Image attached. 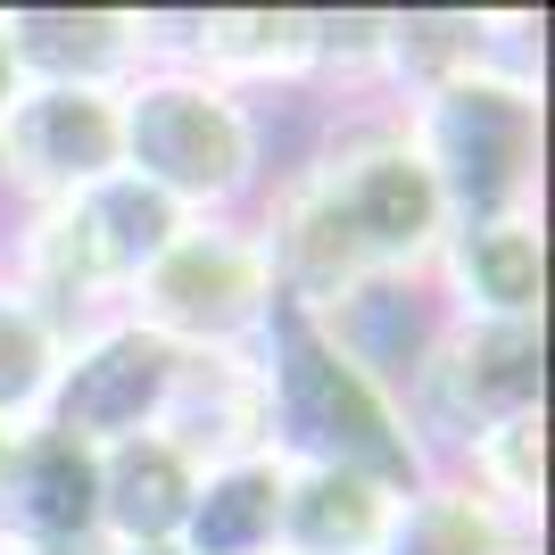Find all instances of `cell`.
Instances as JSON below:
<instances>
[{"mask_svg":"<svg viewBox=\"0 0 555 555\" xmlns=\"http://www.w3.org/2000/svg\"><path fill=\"white\" fill-rule=\"evenodd\" d=\"M116 315H133L141 332H158L183 357L257 348L282 315V291H274V266H266L257 224L249 216H199V224H183L141 266V282L125 291Z\"/></svg>","mask_w":555,"mask_h":555,"instance_id":"6","label":"cell"},{"mask_svg":"<svg viewBox=\"0 0 555 555\" xmlns=\"http://www.w3.org/2000/svg\"><path fill=\"white\" fill-rule=\"evenodd\" d=\"M274 291L291 315H332V307L423 282L448 241V199L398 108H357L340 116L299 166H282L249 208Z\"/></svg>","mask_w":555,"mask_h":555,"instance_id":"1","label":"cell"},{"mask_svg":"<svg viewBox=\"0 0 555 555\" xmlns=\"http://www.w3.org/2000/svg\"><path fill=\"white\" fill-rule=\"evenodd\" d=\"M398 514V489L340 473V464H291L282 456V522L274 555H382V531Z\"/></svg>","mask_w":555,"mask_h":555,"instance_id":"15","label":"cell"},{"mask_svg":"<svg viewBox=\"0 0 555 555\" xmlns=\"http://www.w3.org/2000/svg\"><path fill=\"white\" fill-rule=\"evenodd\" d=\"M274 522H282V456L257 448V456L199 473L175 555H274Z\"/></svg>","mask_w":555,"mask_h":555,"instance_id":"17","label":"cell"},{"mask_svg":"<svg viewBox=\"0 0 555 555\" xmlns=\"http://www.w3.org/2000/svg\"><path fill=\"white\" fill-rule=\"evenodd\" d=\"M191 216L166 208L150 183L108 175V183H92L83 199H67V208L17 216V232H0V274L17 282L59 332H83V324H100V315L125 307L141 266Z\"/></svg>","mask_w":555,"mask_h":555,"instance_id":"4","label":"cell"},{"mask_svg":"<svg viewBox=\"0 0 555 555\" xmlns=\"http://www.w3.org/2000/svg\"><path fill=\"white\" fill-rule=\"evenodd\" d=\"M0 547H100V456L67 431H17L0 448Z\"/></svg>","mask_w":555,"mask_h":555,"instance_id":"12","label":"cell"},{"mask_svg":"<svg viewBox=\"0 0 555 555\" xmlns=\"http://www.w3.org/2000/svg\"><path fill=\"white\" fill-rule=\"evenodd\" d=\"M266 398H274V456L291 464H340V473H365L398 498L431 473L398 390L365 357H348L315 315H291V307L274 315V332H266Z\"/></svg>","mask_w":555,"mask_h":555,"instance_id":"2","label":"cell"},{"mask_svg":"<svg viewBox=\"0 0 555 555\" xmlns=\"http://www.w3.org/2000/svg\"><path fill=\"white\" fill-rule=\"evenodd\" d=\"M150 34L158 59H183L241 100L299 92L324 75V9H208V17H150Z\"/></svg>","mask_w":555,"mask_h":555,"instance_id":"10","label":"cell"},{"mask_svg":"<svg viewBox=\"0 0 555 555\" xmlns=\"http://www.w3.org/2000/svg\"><path fill=\"white\" fill-rule=\"evenodd\" d=\"M125 175V116L116 92H75V83H25L0 116V191L17 216L67 208L92 183Z\"/></svg>","mask_w":555,"mask_h":555,"instance_id":"9","label":"cell"},{"mask_svg":"<svg viewBox=\"0 0 555 555\" xmlns=\"http://www.w3.org/2000/svg\"><path fill=\"white\" fill-rule=\"evenodd\" d=\"M406 423L431 464H456L473 440H489L498 423L539 415L547 406V324H473V315H440L431 340L406 365L398 390Z\"/></svg>","mask_w":555,"mask_h":555,"instance_id":"7","label":"cell"},{"mask_svg":"<svg viewBox=\"0 0 555 555\" xmlns=\"http://www.w3.org/2000/svg\"><path fill=\"white\" fill-rule=\"evenodd\" d=\"M0 555H100V547H0Z\"/></svg>","mask_w":555,"mask_h":555,"instance_id":"21","label":"cell"},{"mask_svg":"<svg viewBox=\"0 0 555 555\" xmlns=\"http://www.w3.org/2000/svg\"><path fill=\"white\" fill-rule=\"evenodd\" d=\"M431 299L440 315H473V324H547V232L539 216H473L448 224L440 257H431Z\"/></svg>","mask_w":555,"mask_h":555,"instance_id":"11","label":"cell"},{"mask_svg":"<svg viewBox=\"0 0 555 555\" xmlns=\"http://www.w3.org/2000/svg\"><path fill=\"white\" fill-rule=\"evenodd\" d=\"M59 348H67V332L0 274V431H34L42 423L50 382H59Z\"/></svg>","mask_w":555,"mask_h":555,"instance_id":"19","label":"cell"},{"mask_svg":"<svg viewBox=\"0 0 555 555\" xmlns=\"http://www.w3.org/2000/svg\"><path fill=\"white\" fill-rule=\"evenodd\" d=\"M415 158L448 199V224L473 216H539V158H547V100L498 67H464L398 108Z\"/></svg>","mask_w":555,"mask_h":555,"instance_id":"5","label":"cell"},{"mask_svg":"<svg viewBox=\"0 0 555 555\" xmlns=\"http://www.w3.org/2000/svg\"><path fill=\"white\" fill-rule=\"evenodd\" d=\"M448 473H464L498 514H514L522 531H539V514H547V406H539V415L498 423V431L473 440Z\"/></svg>","mask_w":555,"mask_h":555,"instance_id":"18","label":"cell"},{"mask_svg":"<svg viewBox=\"0 0 555 555\" xmlns=\"http://www.w3.org/2000/svg\"><path fill=\"white\" fill-rule=\"evenodd\" d=\"M0 34L25 83H75V92H125L158 59L141 9H0Z\"/></svg>","mask_w":555,"mask_h":555,"instance_id":"13","label":"cell"},{"mask_svg":"<svg viewBox=\"0 0 555 555\" xmlns=\"http://www.w3.org/2000/svg\"><path fill=\"white\" fill-rule=\"evenodd\" d=\"M382 555H539V531H522L514 514H498L464 473L431 464L398 498L390 531H382Z\"/></svg>","mask_w":555,"mask_h":555,"instance_id":"16","label":"cell"},{"mask_svg":"<svg viewBox=\"0 0 555 555\" xmlns=\"http://www.w3.org/2000/svg\"><path fill=\"white\" fill-rule=\"evenodd\" d=\"M199 489V464L166 431L100 448V547H175Z\"/></svg>","mask_w":555,"mask_h":555,"instance_id":"14","label":"cell"},{"mask_svg":"<svg viewBox=\"0 0 555 555\" xmlns=\"http://www.w3.org/2000/svg\"><path fill=\"white\" fill-rule=\"evenodd\" d=\"M9 440H17V431H0V448H9Z\"/></svg>","mask_w":555,"mask_h":555,"instance_id":"23","label":"cell"},{"mask_svg":"<svg viewBox=\"0 0 555 555\" xmlns=\"http://www.w3.org/2000/svg\"><path fill=\"white\" fill-rule=\"evenodd\" d=\"M17 92H25V75H17V59H9V34H0V116H9Z\"/></svg>","mask_w":555,"mask_h":555,"instance_id":"20","label":"cell"},{"mask_svg":"<svg viewBox=\"0 0 555 555\" xmlns=\"http://www.w3.org/2000/svg\"><path fill=\"white\" fill-rule=\"evenodd\" d=\"M125 116V175L150 183L166 208L199 216H249L266 191V116L257 100L208 83L183 59H150V67L116 92Z\"/></svg>","mask_w":555,"mask_h":555,"instance_id":"3","label":"cell"},{"mask_svg":"<svg viewBox=\"0 0 555 555\" xmlns=\"http://www.w3.org/2000/svg\"><path fill=\"white\" fill-rule=\"evenodd\" d=\"M175 382H183V348H166L158 332H141L133 315H100V324L67 332L42 423L100 456V448H116V440L158 431L166 406H175Z\"/></svg>","mask_w":555,"mask_h":555,"instance_id":"8","label":"cell"},{"mask_svg":"<svg viewBox=\"0 0 555 555\" xmlns=\"http://www.w3.org/2000/svg\"><path fill=\"white\" fill-rule=\"evenodd\" d=\"M100 555H175V547H100Z\"/></svg>","mask_w":555,"mask_h":555,"instance_id":"22","label":"cell"}]
</instances>
